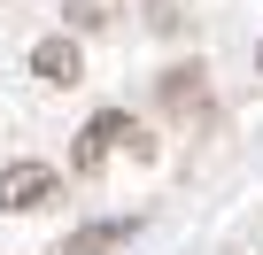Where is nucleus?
I'll return each mask as SVG.
<instances>
[{
	"instance_id": "nucleus-1",
	"label": "nucleus",
	"mask_w": 263,
	"mask_h": 255,
	"mask_svg": "<svg viewBox=\"0 0 263 255\" xmlns=\"http://www.w3.org/2000/svg\"><path fill=\"white\" fill-rule=\"evenodd\" d=\"M116 155H155L147 124L132 116V108H93L78 124V140H70V178H101Z\"/></svg>"
},
{
	"instance_id": "nucleus-2",
	"label": "nucleus",
	"mask_w": 263,
	"mask_h": 255,
	"mask_svg": "<svg viewBox=\"0 0 263 255\" xmlns=\"http://www.w3.org/2000/svg\"><path fill=\"white\" fill-rule=\"evenodd\" d=\"M54 201H62V170H54V163L16 155L8 170H0V209H8V217H39V209H54Z\"/></svg>"
},
{
	"instance_id": "nucleus-3",
	"label": "nucleus",
	"mask_w": 263,
	"mask_h": 255,
	"mask_svg": "<svg viewBox=\"0 0 263 255\" xmlns=\"http://www.w3.org/2000/svg\"><path fill=\"white\" fill-rule=\"evenodd\" d=\"M24 70H31L39 85H54V93H70V85H85V39H70V31H47V39H31V54H24Z\"/></svg>"
},
{
	"instance_id": "nucleus-4",
	"label": "nucleus",
	"mask_w": 263,
	"mask_h": 255,
	"mask_svg": "<svg viewBox=\"0 0 263 255\" xmlns=\"http://www.w3.org/2000/svg\"><path fill=\"white\" fill-rule=\"evenodd\" d=\"M201 93H209V70H201V62H171V70L155 77V101H163L171 116H194Z\"/></svg>"
},
{
	"instance_id": "nucleus-5",
	"label": "nucleus",
	"mask_w": 263,
	"mask_h": 255,
	"mask_svg": "<svg viewBox=\"0 0 263 255\" xmlns=\"http://www.w3.org/2000/svg\"><path fill=\"white\" fill-rule=\"evenodd\" d=\"M132 232H140V217H101V224L70 232V255H108V247H124Z\"/></svg>"
},
{
	"instance_id": "nucleus-6",
	"label": "nucleus",
	"mask_w": 263,
	"mask_h": 255,
	"mask_svg": "<svg viewBox=\"0 0 263 255\" xmlns=\"http://www.w3.org/2000/svg\"><path fill=\"white\" fill-rule=\"evenodd\" d=\"M140 8H147V31L155 39H186L194 31V0H140Z\"/></svg>"
},
{
	"instance_id": "nucleus-7",
	"label": "nucleus",
	"mask_w": 263,
	"mask_h": 255,
	"mask_svg": "<svg viewBox=\"0 0 263 255\" xmlns=\"http://www.w3.org/2000/svg\"><path fill=\"white\" fill-rule=\"evenodd\" d=\"M62 16H70L62 31H70V39H85V31H101V24H108V0H70Z\"/></svg>"
}]
</instances>
